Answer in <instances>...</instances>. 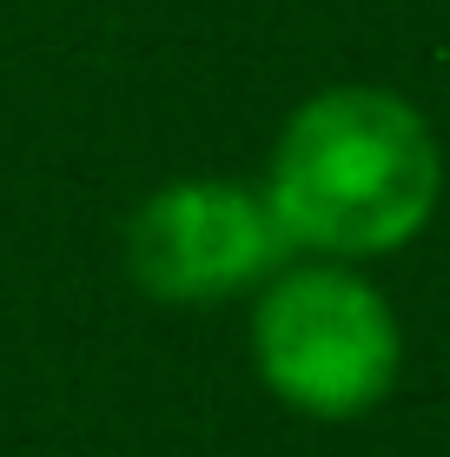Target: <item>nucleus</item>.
<instances>
[{"instance_id":"f03ea898","label":"nucleus","mask_w":450,"mask_h":457,"mask_svg":"<svg viewBox=\"0 0 450 457\" xmlns=\"http://www.w3.org/2000/svg\"><path fill=\"white\" fill-rule=\"evenodd\" d=\"M397 358L384 292L345 265H299L252 305V365L305 418H364L397 385Z\"/></svg>"},{"instance_id":"f257e3e1","label":"nucleus","mask_w":450,"mask_h":457,"mask_svg":"<svg viewBox=\"0 0 450 457\" xmlns=\"http://www.w3.org/2000/svg\"><path fill=\"white\" fill-rule=\"evenodd\" d=\"M444 153L430 120L384 87L312 93L285 120L266 172V206L291 252L378 259L430 226Z\"/></svg>"},{"instance_id":"7ed1b4c3","label":"nucleus","mask_w":450,"mask_h":457,"mask_svg":"<svg viewBox=\"0 0 450 457\" xmlns=\"http://www.w3.org/2000/svg\"><path fill=\"white\" fill-rule=\"evenodd\" d=\"M291 239L278 232L266 193L239 179H179L160 186L127 226V265L139 292L160 305H212L252 292L285 265Z\"/></svg>"}]
</instances>
